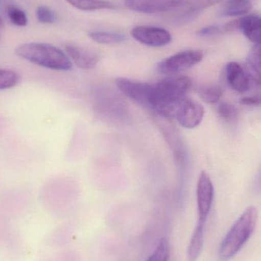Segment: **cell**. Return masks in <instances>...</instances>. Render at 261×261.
I'll return each mask as SVG.
<instances>
[{
  "mask_svg": "<svg viewBox=\"0 0 261 261\" xmlns=\"http://www.w3.org/2000/svg\"><path fill=\"white\" fill-rule=\"evenodd\" d=\"M191 87V79L185 75H172L153 84L150 109L164 117L174 118L178 106Z\"/></svg>",
  "mask_w": 261,
  "mask_h": 261,
  "instance_id": "obj_1",
  "label": "cell"
},
{
  "mask_svg": "<svg viewBox=\"0 0 261 261\" xmlns=\"http://www.w3.org/2000/svg\"><path fill=\"white\" fill-rule=\"evenodd\" d=\"M15 52L21 59L50 70L67 71L73 67L65 52L48 43H25L18 46Z\"/></svg>",
  "mask_w": 261,
  "mask_h": 261,
  "instance_id": "obj_2",
  "label": "cell"
},
{
  "mask_svg": "<svg viewBox=\"0 0 261 261\" xmlns=\"http://www.w3.org/2000/svg\"><path fill=\"white\" fill-rule=\"evenodd\" d=\"M258 219V212L254 206H250L236 221L225 236L220 247L219 256L222 260L232 258L243 248L254 233Z\"/></svg>",
  "mask_w": 261,
  "mask_h": 261,
  "instance_id": "obj_3",
  "label": "cell"
},
{
  "mask_svg": "<svg viewBox=\"0 0 261 261\" xmlns=\"http://www.w3.org/2000/svg\"><path fill=\"white\" fill-rule=\"evenodd\" d=\"M204 54L200 50H188L175 54L158 64L156 70L165 75H176L202 62Z\"/></svg>",
  "mask_w": 261,
  "mask_h": 261,
  "instance_id": "obj_4",
  "label": "cell"
},
{
  "mask_svg": "<svg viewBox=\"0 0 261 261\" xmlns=\"http://www.w3.org/2000/svg\"><path fill=\"white\" fill-rule=\"evenodd\" d=\"M215 190L211 177L206 171L201 172L196 187L198 223L205 225L214 200Z\"/></svg>",
  "mask_w": 261,
  "mask_h": 261,
  "instance_id": "obj_5",
  "label": "cell"
},
{
  "mask_svg": "<svg viewBox=\"0 0 261 261\" xmlns=\"http://www.w3.org/2000/svg\"><path fill=\"white\" fill-rule=\"evenodd\" d=\"M130 34L136 41L148 47H164L173 41V37L169 31L155 26H135Z\"/></svg>",
  "mask_w": 261,
  "mask_h": 261,
  "instance_id": "obj_6",
  "label": "cell"
},
{
  "mask_svg": "<svg viewBox=\"0 0 261 261\" xmlns=\"http://www.w3.org/2000/svg\"><path fill=\"white\" fill-rule=\"evenodd\" d=\"M115 84L121 93L143 107L150 109L153 84L118 77Z\"/></svg>",
  "mask_w": 261,
  "mask_h": 261,
  "instance_id": "obj_7",
  "label": "cell"
},
{
  "mask_svg": "<svg viewBox=\"0 0 261 261\" xmlns=\"http://www.w3.org/2000/svg\"><path fill=\"white\" fill-rule=\"evenodd\" d=\"M204 116V107L199 102L185 97L178 106L174 118L181 126L193 129L202 123Z\"/></svg>",
  "mask_w": 261,
  "mask_h": 261,
  "instance_id": "obj_8",
  "label": "cell"
},
{
  "mask_svg": "<svg viewBox=\"0 0 261 261\" xmlns=\"http://www.w3.org/2000/svg\"><path fill=\"white\" fill-rule=\"evenodd\" d=\"M130 10L144 14L171 12L178 9L186 0H122Z\"/></svg>",
  "mask_w": 261,
  "mask_h": 261,
  "instance_id": "obj_9",
  "label": "cell"
},
{
  "mask_svg": "<svg viewBox=\"0 0 261 261\" xmlns=\"http://www.w3.org/2000/svg\"><path fill=\"white\" fill-rule=\"evenodd\" d=\"M225 78L227 84L234 91L247 93L254 83L252 76L239 63L229 62L225 67Z\"/></svg>",
  "mask_w": 261,
  "mask_h": 261,
  "instance_id": "obj_10",
  "label": "cell"
},
{
  "mask_svg": "<svg viewBox=\"0 0 261 261\" xmlns=\"http://www.w3.org/2000/svg\"><path fill=\"white\" fill-rule=\"evenodd\" d=\"M64 52L77 67L83 70H90L93 68L99 62L100 58L98 54L75 44H67L64 45Z\"/></svg>",
  "mask_w": 261,
  "mask_h": 261,
  "instance_id": "obj_11",
  "label": "cell"
},
{
  "mask_svg": "<svg viewBox=\"0 0 261 261\" xmlns=\"http://www.w3.org/2000/svg\"><path fill=\"white\" fill-rule=\"evenodd\" d=\"M239 30L254 44H260L261 35V20L257 14L244 15L238 18Z\"/></svg>",
  "mask_w": 261,
  "mask_h": 261,
  "instance_id": "obj_12",
  "label": "cell"
},
{
  "mask_svg": "<svg viewBox=\"0 0 261 261\" xmlns=\"http://www.w3.org/2000/svg\"><path fill=\"white\" fill-rule=\"evenodd\" d=\"M0 10L6 13L9 21L18 27H25L28 24L26 12L14 4L10 0H0Z\"/></svg>",
  "mask_w": 261,
  "mask_h": 261,
  "instance_id": "obj_13",
  "label": "cell"
},
{
  "mask_svg": "<svg viewBox=\"0 0 261 261\" xmlns=\"http://www.w3.org/2000/svg\"><path fill=\"white\" fill-rule=\"evenodd\" d=\"M251 0H229L222 8L220 15L225 17H238L245 15L252 9Z\"/></svg>",
  "mask_w": 261,
  "mask_h": 261,
  "instance_id": "obj_14",
  "label": "cell"
},
{
  "mask_svg": "<svg viewBox=\"0 0 261 261\" xmlns=\"http://www.w3.org/2000/svg\"><path fill=\"white\" fill-rule=\"evenodd\" d=\"M205 225H196V229L192 236L188 248V257L189 261H196L202 252L204 245Z\"/></svg>",
  "mask_w": 261,
  "mask_h": 261,
  "instance_id": "obj_15",
  "label": "cell"
},
{
  "mask_svg": "<svg viewBox=\"0 0 261 261\" xmlns=\"http://www.w3.org/2000/svg\"><path fill=\"white\" fill-rule=\"evenodd\" d=\"M238 30H239L238 19H234L223 24H212V25L205 26V27L198 30L197 35L199 37L208 38V37H214L231 33V32Z\"/></svg>",
  "mask_w": 261,
  "mask_h": 261,
  "instance_id": "obj_16",
  "label": "cell"
},
{
  "mask_svg": "<svg viewBox=\"0 0 261 261\" xmlns=\"http://www.w3.org/2000/svg\"><path fill=\"white\" fill-rule=\"evenodd\" d=\"M73 7L86 12L115 9L116 5L106 0H66Z\"/></svg>",
  "mask_w": 261,
  "mask_h": 261,
  "instance_id": "obj_17",
  "label": "cell"
},
{
  "mask_svg": "<svg viewBox=\"0 0 261 261\" xmlns=\"http://www.w3.org/2000/svg\"><path fill=\"white\" fill-rule=\"evenodd\" d=\"M89 37L101 44H121L127 40V37L122 32L110 31H94L89 33Z\"/></svg>",
  "mask_w": 261,
  "mask_h": 261,
  "instance_id": "obj_18",
  "label": "cell"
},
{
  "mask_svg": "<svg viewBox=\"0 0 261 261\" xmlns=\"http://www.w3.org/2000/svg\"><path fill=\"white\" fill-rule=\"evenodd\" d=\"M247 70H248L254 84H260V44H254L247 58Z\"/></svg>",
  "mask_w": 261,
  "mask_h": 261,
  "instance_id": "obj_19",
  "label": "cell"
},
{
  "mask_svg": "<svg viewBox=\"0 0 261 261\" xmlns=\"http://www.w3.org/2000/svg\"><path fill=\"white\" fill-rule=\"evenodd\" d=\"M198 93L204 102L208 104H216L222 97L223 90L220 86L205 85L199 87Z\"/></svg>",
  "mask_w": 261,
  "mask_h": 261,
  "instance_id": "obj_20",
  "label": "cell"
},
{
  "mask_svg": "<svg viewBox=\"0 0 261 261\" xmlns=\"http://www.w3.org/2000/svg\"><path fill=\"white\" fill-rule=\"evenodd\" d=\"M20 76L12 70L0 69V90L13 88L18 85Z\"/></svg>",
  "mask_w": 261,
  "mask_h": 261,
  "instance_id": "obj_21",
  "label": "cell"
},
{
  "mask_svg": "<svg viewBox=\"0 0 261 261\" xmlns=\"http://www.w3.org/2000/svg\"><path fill=\"white\" fill-rule=\"evenodd\" d=\"M217 113L225 122H232L239 118V110L229 102H222L217 107Z\"/></svg>",
  "mask_w": 261,
  "mask_h": 261,
  "instance_id": "obj_22",
  "label": "cell"
},
{
  "mask_svg": "<svg viewBox=\"0 0 261 261\" xmlns=\"http://www.w3.org/2000/svg\"><path fill=\"white\" fill-rule=\"evenodd\" d=\"M170 257V247L168 241L165 239H161L154 252L147 259V261H168Z\"/></svg>",
  "mask_w": 261,
  "mask_h": 261,
  "instance_id": "obj_23",
  "label": "cell"
},
{
  "mask_svg": "<svg viewBox=\"0 0 261 261\" xmlns=\"http://www.w3.org/2000/svg\"><path fill=\"white\" fill-rule=\"evenodd\" d=\"M37 19L42 24H51L56 21L55 12L45 6H40L36 9Z\"/></svg>",
  "mask_w": 261,
  "mask_h": 261,
  "instance_id": "obj_24",
  "label": "cell"
},
{
  "mask_svg": "<svg viewBox=\"0 0 261 261\" xmlns=\"http://www.w3.org/2000/svg\"><path fill=\"white\" fill-rule=\"evenodd\" d=\"M222 1H224V0H190V1H186L185 5L188 9L200 15L201 12L204 9H208L211 6L219 4V3Z\"/></svg>",
  "mask_w": 261,
  "mask_h": 261,
  "instance_id": "obj_25",
  "label": "cell"
},
{
  "mask_svg": "<svg viewBox=\"0 0 261 261\" xmlns=\"http://www.w3.org/2000/svg\"><path fill=\"white\" fill-rule=\"evenodd\" d=\"M240 103L248 107H259L260 105V96H247V97L242 98L240 100Z\"/></svg>",
  "mask_w": 261,
  "mask_h": 261,
  "instance_id": "obj_26",
  "label": "cell"
},
{
  "mask_svg": "<svg viewBox=\"0 0 261 261\" xmlns=\"http://www.w3.org/2000/svg\"><path fill=\"white\" fill-rule=\"evenodd\" d=\"M3 18H2V17L0 16V30H2V29H3Z\"/></svg>",
  "mask_w": 261,
  "mask_h": 261,
  "instance_id": "obj_27",
  "label": "cell"
}]
</instances>
